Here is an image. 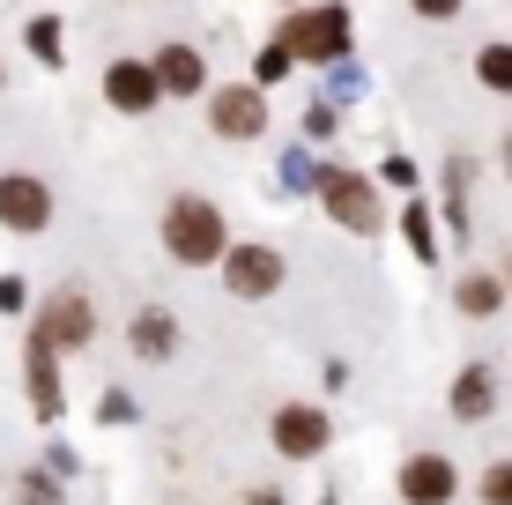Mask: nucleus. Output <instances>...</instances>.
<instances>
[{
	"label": "nucleus",
	"mask_w": 512,
	"mask_h": 505,
	"mask_svg": "<svg viewBox=\"0 0 512 505\" xmlns=\"http://www.w3.org/2000/svg\"><path fill=\"white\" fill-rule=\"evenodd\" d=\"M45 216H52L45 179H30V171H8V179H0V223H8V231H38Z\"/></svg>",
	"instance_id": "obj_4"
},
{
	"label": "nucleus",
	"mask_w": 512,
	"mask_h": 505,
	"mask_svg": "<svg viewBox=\"0 0 512 505\" xmlns=\"http://www.w3.org/2000/svg\"><path fill=\"white\" fill-rule=\"evenodd\" d=\"M401 498H409V505H446L453 498V468L438 454H416L409 468H401Z\"/></svg>",
	"instance_id": "obj_8"
},
{
	"label": "nucleus",
	"mask_w": 512,
	"mask_h": 505,
	"mask_svg": "<svg viewBox=\"0 0 512 505\" xmlns=\"http://www.w3.org/2000/svg\"><path fill=\"white\" fill-rule=\"evenodd\" d=\"M245 505H282V498H275V491H253V498H245Z\"/></svg>",
	"instance_id": "obj_23"
},
{
	"label": "nucleus",
	"mask_w": 512,
	"mask_h": 505,
	"mask_svg": "<svg viewBox=\"0 0 512 505\" xmlns=\"http://www.w3.org/2000/svg\"><path fill=\"white\" fill-rule=\"evenodd\" d=\"M342 45H349V8H305V15H290V30H282V52L290 60H305V67H320V60H342Z\"/></svg>",
	"instance_id": "obj_2"
},
{
	"label": "nucleus",
	"mask_w": 512,
	"mask_h": 505,
	"mask_svg": "<svg viewBox=\"0 0 512 505\" xmlns=\"http://www.w3.org/2000/svg\"><path fill=\"white\" fill-rule=\"evenodd\" d=\"M90 305H82V298H52L45 305V320H38V342H45V350H75V342H90Z\"/></svg>",
	"instance_id": "obj_7"
},
{
	"label": "nucleus",
	"mask_w": 512,
	"mask_h": 505,
	"mask_svg": "<svg viewBox=\"0 0 512 505\" xmlns=\"http://www.w3.org/2000/svg\"><path fill=\"white\" fill-rule=\"evenodd\" d=\"M149 75H156V90H179L186 97V90H201V52H193V45H164Z\"/></svg>",
	"instance_id": "obj_11"
},
{
	"label": "nucleus",
	"mask_w": 512,
	"mask_h": 505,
	"mask_svg": "<svg viewBox=\"0 0 512 505\" xmlns=\"http://www.w3.org/2000/svg\"><path fill=\"white\" fill-rule=\"evenodd\" d=\"M104 97H112L119 112H141V104H156L164 90H156V75H149V67H141V60H119L112 75H104Z\"/></svg>",
	"instance_id": "obj_9"
},
{
	"label": "nucleus",
	"mask_w": 512,
	"mask_h": 505,
	"mask_svg": "<svg viewBox=\"0 0 512 505\" xmlns=\"http://www.w3.org/2000/svg\"><path fill=\"white\" fill-rule=\"evenodd\" d=\"M30 394H38V416H60V379H52V350L30 335Z\"/></svg>",
	"instance_id": "obj_13"
},
{
	"label": "nucleus",
	"mask_w": 512,
	"mask_h": 505,
	"mask_svg": "<svg viewBox=\"0 0 512 505\" xmlns=\"http://www.w3.org/2000/svg\"><path fill=\"white\" fill-rule=\"evenodd\" d=\"M30 45H38L45 60H60V30H52V23H38V30H30Z\"/></svg>",
	"instance_id": "obj_21"
},
{
	"label": "nucleus",
	"mask_w": 512,
	"mask_h": 505,
	"mask_svg": "<svg viewBox=\"0 0 512 505\" xmlns=\"http://www.w3.org/2000/svg\"><path fill=\"white\" fill-rule=\"evenodd\" d=\"M498 275H461V312H475V320H483V312H498Z\"/></svg>",
	"instance_id": "obj_15"
},
{
	"label": "nucleus",
	"mask_w": 512,
	"mask_h": 505,
	"mask_svg": "<svg viewBox=\"0 0 512 505\" xmlns=\"http://www.w3.org/2000/svg\"><path fill=\"white\" fill-rule=\"evenodd\" d=\"M275 446L282 454H320L327 446V416L320 409H282L275 416Z\"/></svg>",
	"instance_id": "obj_10"
},
{
	"label": "nucleus",
	"mask_w": 512,
	"mask_h": 505,
	"mask_svg": "<svg viewBox=\"0 0 512 505\" xmlns=\"http://www.w3.org/2000/svg\"><path fill=\"white\" fill-rule=\"evenodd\" d=\"M483 498H490V505H512V461H498V468L483 476Z\"/></svg>",
	"instance_id": "obj_17"
},
{
	"label": "nucleus",
	"mask_w": 512,
	"mask_h": 505,
	"mask_svg": "<svg viewBox=\"0 0 512 505\" xmlns=\"http://www.w3.org/2000/svg\"><path fill=\"white\" fill-rule=\"evenodd\" d=\"M23 505H60V491H52L45 476H30V483H23Z\"/></svg>",
	"instance_id": "obj_19"
},
{
	"label": "nucleus",
	"mask_w": 512,
	"mask_h": 505,
	"mask_svg": "<svg viewBox=\"0 0 512 505\" xmlns=\"http://www.w3.org/2000/svg\"><path fill=\"white\" fill-rule=\"evenodd\" d=\"M416 15H431V23H446V15H461V0H416Z\"/></svg>",
	"instance_id": "obj_22"
},
{
	"label": "nucleus",
	"mask_w": 512,
	"mask_h": 505,
	"mask_svg": "<svg viewBox=\"0 0 512 505\" xmlns=\"http://www.w3.org/2000/svg\"><path fill=\"white\" fill-rule=\"evenodd\" d=\"M223 283H231L238 298H268V290L282 283V253L275 246H238L231 260H223Z\"/></svg>",
	"instance_id": "obj_5"
},
{
	"label": "nucleus",
	"mask_w": 512,
	"mask_h": 505,
	"mask_svg": "<svg viewBox=\"0 0 512 505\" xmlns=\"http://www.w3.org/2000/svg\"><path fill=\"white\" fill-rule=\"evenodd\" d=\"M164 246H171V260L201 268V260H216L231 238H223V216H216V208H208L201 194H186V201L164 208Z\"/></svg>",
	"instance_id": "obj_1"
},
{
	"label": "nucleus",
	"mask_w": 512,
	"mask_h": 505,
	"mask_svg": "<svg viewBox=\"0 0 512 505\" xmlns=\"http://www.w3.org/2000/svg\"><path fill=\"white\" fill-rule=\"evenodd\" d=\"M171 342H179V335H171V320H164V312H141L134 350H141V357H171Z\"/></svg>",
	"instance_id": "obj_14"
},
{
	"label": "nucleus",
	"mask_w": 512,
	"mask_h": 505,
	"mask_svg": "<svg viewBox=\"0 0 512 505\" xmlns=\"http://www.w3.org/2000/svg\"><path fill=\"white\" fill-rule=\"evenodd\" d=\"M320 194H327V208H334V223H349V231H379V194H372V179H357V171H327Z\"/></svg>",
	"instance_id": "obj_3"
},
{
	"label": "nucleus",
	"mask_w": 512,
	"mask_h": 505,
	"mask_svg": "<svg viewBox=\"0 0 512 505\" xmlns=\"http://www.w3.org/2000/svg\"><path fill=\"white\" fill-rule=\"evenodd\" d=\"M282 75H290V52H282V45H275V52H268V60H260V82H282Z\"/></svg>",
	"instance_id": "obj_20"
},
{
	"label": "nucleus",
	"mask_w": 512,
	"mask_h": 505,
	"mask_svg": "<svg viewBox=\"0 0 512 505\" xmlns=\"http://www.w3.org/2000/svg\"><path fill=\"white\" fill-rule=\"evenodd\" d=\"M490 402H498V379H490L483 364H468V372L453 379V409H461V416H483Z\"/></svg>",
	"instance_id": "obj_12"
},
{
	"label": "nucleus",
	"mask_w": 512,
	"mask_h": 505,
	"mask_svg": "<svg viewBox=\"0 0 512 505\" xmlns=\"http://www.w3.org/2000/svg\"><path fill=\"white\" fill-rule=\"evenodd\" d=\"M475 75H483L490 90H512V45H483L475 52Z\"/></svg>",
	"instance_id": "obj_16"
},
{
	"label": "nucleus",
	"mask_w": 512,
	"mask_h": 505,
	"mask_svg": "<svg viewBox=\"0 0 512 505\" xmlns=\"http://www.w3.org/2000/svg\"><path fill=\"white\" fill-rule=\"evenodd\" d=\"M409 238H416V253H423V260L438 253V246H431V216H423V208H409Z\"/></svg>",
	"instance_id": "obj_18"
},
{
	"label": "nucleus",
	"mask_w": 512,
	"mask_h": 505,
	"mask_svg": "<svg viewBox=\"0 0 512 505\" xmlns=\"http://www.w3.org/2000/svg\"><path fill=\"white\" fill-rule=\"evenodd\" d=\"M208 119H216V134H231V142H253V134L268 127V104H260V90H216Z\"/></svg>",
	"instance_id": "obj_6"
}]
</instances>
